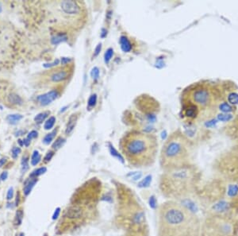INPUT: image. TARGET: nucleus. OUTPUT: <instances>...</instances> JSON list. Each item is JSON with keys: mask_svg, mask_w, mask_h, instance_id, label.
Returning <instances> with one entry per match:
<instances>
[{"mask_svg": "<svg viewBox=\"0 0 238 236\" xmlns=\"http://www.w3.org/2000/svg\"><path fill=\"white\" fill-rule=\"evenodd\" d=\"M69 76V71L68 69H60L57 72H53L50 76V80L54 83H58L60 81L67 80Z\"/></svg>", "mask_w": 238, "mask_h": 236, "instance_id": "9d476101", "label": "nucleus"}, {"mask_svg": "<svg viewBox=\"0 0 238 236\" xmlns=\"http://www.w3.org/2000/svg\"><path fill=\"white\" fill-rule=\"evenodd\" d=\"M6 162V158H2L1 160H0V168H1V167H3V165H5Z\"/></svg>", "mask_w": 238, "mask_h": 236, "instance_id": "4c0bfd02", "label": "nucleus"}, {"mask_svg": "<svg viewBox=\"0 0 238 236\" xmlns=\"http://www.w3.org/2000/svg\"><path fill=\"white\" fill-rule=\"evenodd\" d=\"M120 43L121 45V49L125 52H129L131 50V44L130 41L127 39V37H121L120 39Z\"/></svg>", "mask_w": 238, "mask_h": 236, "instance_id": "4468645a", "label": "nucleus"}, {"mask_svg": "<svg viewBox=\"0 0 238 236\" xmlns=\"http://www.w3.org/2000/svg\"><path fill=\"white\" fill-rule=\"evenodd\" d=\"M125 236H148V230L127 231Z\"/></svg>", "mask_w": 238, "mask_h": 236, "instance_id": "f3484780", "label": "nucleus"}, {"mask_svg": "<svg viewBox=\"0 0 238 236\" xmlns=\"http://www.w3.org/2000/svg\"><path fill=\"white\" fill-rule=\"evenodd\" d=\"M36 137H37V131H32L30 133L28 134V137H27V138H28L29 141H31V139H32V138H36Z\"/></svg>", "mask_w": 238, "mask_h": 236, "instance_id": "f704fd0d", "label": "nucleus"}, {"mask_svg": "<svg viewBox=\"0 0 238 236\" xmlns=\"http://www.w3.org/2000/svg\"><path fill=\"white\" fill-rule=\"evenodd\" d=\"M37 182V178H31L27 181H25L24 187H23V193L25 196H27L31 193L34 185Z\"/></svg>", "mask_w": 238, "mask_h": 236, "instance_id": "f8f14e48", "label": "nucleus"}, {"mask_svg": "<svg viewBox=\"0 0 238 236\" xmlns=\"http://www.w3.org/2000/svg\"><path fill=\"white\" fill-rule=\"evenodd\" d=\"M101 50V44H99V45L97 46V48H96L95 50V56L96 55H98V53H99V51Z\"/></svg>", "mask_w": 238, "mask_h": 236, "instance_id": "ea45409f", "label": "nucleus"}, {"mask_svg": "<svg viewBox=\"0 0 238 236\" xmlns=\"http://www.w3.org/2000/svg\"><path fill=\"white\" fill-rule=\"evenodd\" d=\"M21 149L19 148V147H18V146H15V147H14L12 149V151H11V153H12V157L13 158H17L18 157H19V153H21Z\"/></svg>", "mask_w": 238, "mask_h": 236, "instance_id": "bb28decb", "label": "nucleus"}, {"mask_svg": "<svg viewBox=\"0 0 238 236\" xmlns=\"http://www.w3.org/2000/svg\"><path fill=\"white\" fill-rule=\"evenodd\" d=\"M56 132H57V130H54V131H52L49 134H46L45 137L44 138L43 142L45 143V144H49V143L54 139V138L56 136Z\"/></svg>", "mask_w": 238, "mask_h": 236, "instance_id": "412c9836", "label": "nucleus"}, {"mask_svg": "<svg viewBox=\"0 0 238 236\" xmlns=\"http://www.w3.org/2000/svg\"><path fill=\"white\" fill-rule=\"evenodd\" d=\"M0 180H1V179H0Z\"/></svg>", "mask_w": 238, "mask_h": 236, "instance_id": "a18cd8bd", "label": "nucleus"}, {"mask_svg": "<svg viewBox=\"0 0 238 236\" xmlns=\"http://www.w3.org/2000/svg\"><path fill=\"white\" fill-rule=\"evenodd\" d=\"M91 76H92V77L95 78V79H97V78L99 77V69H98L97 68H93L92 72H91Z\"/></svg>", "mask_w": 238, "mask_h": 236, "instance_id": "473e14b6", "label": "nucleus"}, {"mask_svg": "<svg viewBox=\"0 0 238 236\" xmlns=\"http://www.w3.org/2000/svg\"><path fill=\"white\" fill-rule=\"evenodd\" d=\"M77 119L78 117L76 115H72L69 118L68 125H67V127H66V131H65V133L67 135H70L72 133V131H73L76 125V122H77Z\"/></svg>", "mask_w": 238, "mask_h": 236, "instance_id": "9b49d317", "label": "nucleus"}, {"mask_svg": "<svg viewBox=\"0 0 238 236\" xmlns=\"http://www.w3.org/2000/svg\"><path fill=\"white\" fill-rule=\"evenodd\" d=\"M120 148L121 153L130 165L136 168L148 167L156 160L157 138L149 133L133 131L121 138Z\"/></svg>", "mask_w": 238, "mask_h": 236, "instance_id": "7ed1b4c3", "label": "nucleus"}, {"mask_svg": "<svg viewBox=\"0 0 238 236\" xmlns=\"http://www.w3.org/2000/svg\"><path fill=\"white\" fill-rule=\"evenodd\" d=\"M14 197V189L13 188H10L8 191H7V194H6V199L7 200H11Z\"/></svg>", "mask_w": 238, "mask_h": 236, "instance_id": "c85d7f7f", "label": "nucleus"}, {"mask_svg": "<svg viewBox=\"0 0 238 236\" xmlns=\"http://www.w3.org/2000/svg\"><path fill=\"white\" fill-rule=\"evenodd\" d=\"M65 142H66L65 138H62V137H59V138L54 142V143L53 144V146H52V148H53L54 150H58V149H60L62 146L64 145Z\"/></svg>", "mask_w": 238, "mask_h": 236, "instance_id": "dca6fc26", "label": "nucleus"}, {"mask_svg": "<svg viewBox=\"0 0 238 236\" xmlns=\"http://www.w3.org/2000/svg\"><path fill=\"white\" fill-rule=\"evenodd\" d=\"M182 113L190 120H204L212 117L217 107V95L208 84H197L182 96Z\"/></svg>", "mask_w": 238, "mask_h": 236, "instance_id": "20e7f679", "label": "nucleus"}, {"mask_svg": "<svg viewBox=\"0 0 238 236\" xmlns=\"http://www.w3.org/2000/svg\"><path fill=\"white\" fill-rule=\"evenodd\" d=\"M8 100L10 103L15 104V105H20L22 103V100L21 97L18 96L17 94L12 93L8 96Z\"/></svg>", "mask_w": 238, "mask_h": 236, "instance_id": "2eb2a0df", "label": "nucleus"}, {"mask_svg": "<svg viewBox=\"0 0 238 236\" xmlns=\"http://www.w3.org/2000/svg\"><path fill=\"white\" fill-rule=\"evenodd\" d=\"M2 10H3V6H2L1 3H0V13L2 12Z\"/></svg>", "mask_w": 238, "mask_h": 236, "instance_id": "79ce46f5", "label": "nucleus"}, {"mask_svg": "<svg viewBox=\"0 0 238 236\" xmlns=\"http://www.w3.org/2000/svg\"><path fill=\"white\" fill-rule=\"evenodd\" d=\"M69 61V59H66V58H62V65H66L67 63Z\"/></svg>", "mask_w": 238, "mask_h": 236, "instance_id": "a19ab883", "label": "nucleus"}, {"mask_svg": "<svg viewBox=\"0 0 238 236\" xmlns=\"http://www.w3.org/2000/svg\"><path fill=\"white\" fill-rule=\"evenodd\" d=\"M8 177V172L7 171H4L2 174L0 175V179L1 180H6Z\"/></svg>", "mask_w": 238, "mask_h": 236, "instance_id": "c9c22d12", "label": "nucleus"}, {"mask_svg": "<svg viewBox=\"0 0 238 236\" xmlns=\"http://www.w3.org/2000/svg\"><path fill=\"white\" fill-rule=\"evenodd\" d=\"M44 236H48V235H47V234H45V235H44Z\"/></svg>", "mask_w": 238, "mask_h": 236, "instance_id": "c03bdc74", "label": "nucleus"}, {"mask_svg": "<svg viewBox=\"0 0 238 236\" xmlns=\"http://www.w3.org/2000/svg\"><path fill=\"white\" fill-rule=\"evenodd\" d=\"M22 118H23V116L22 115H18V114L10 115L6 117V121L8 122L10 124L16 125Z\"/></svg>", "mask_w": 238, "mask_h": 236, "instance_id": "ddd939ff", "label": "nucleus"}, {"mask_svg": "<svg viewBox=\"0 0 238 236\" xmlns=\"http://www.w3.org/2000/svg\"><path fill=\"white\" fill-rule=\"evenodd\" d=\"M40 159H41V157H40L39 152L37 150H34L32 154V157H31V165H34V166L37 165L40 162Z\"/></svg>", "mask_w": 238, "mask_h": 236, "instance_id": "a211bd4d", "label": "nucleus"}, {"mask_svg": "<svg viewBox=\"0 0 238 236\" xmlns=\"http://www.w3.org/2000/svg\"><path fill=\"white\" fill-rule=\"evenodd\" d=\"M200 236H238V217L207 213L202 222Z\"/></svg>", "mask_w": 238, "mask_h": 236, "instance_id": "0eeeda50", "label": "nucleus"}, {"mask_svg": "<svg viewBox=\"0 0 238 236\" xmlns=\"http://www.w3.org/2000/svg\"><path fill=\"white\" fill-rule=\"evenodd\" d=\"M29 169V158L27 156L22 158V173H25Z\"/></svg>", "mask_w": 238, "mask_h": 236, "instance_id": "393cba45", "label": "nucleus"}, {"mask_svg": "<svg viewBox=\"0 0 238 236\" xmlns=\"http://www.w3.org/2000/svg\"><path fill=\"white\" fill-rule=\"evenodd\" d=\"M201 173L194 165L164 171L160 180L162 195L170 200L186 199L196 192Z\"/></svg>", "mask_w": 238, "mask_h": 236, "instance_id": "f03ea898", "label": "nucleus"}, {"mask_svg": "<svg viewBox=\"0 0 238 236\" xmlns=\"http://www.w3.org/2000/svg\"><path fill=\"white\" fill-rule=\"evenodd\" d=\"M62 10L68 14H78L80 12V6L74 1H64L60 3Z\"/></svg>", "mask_w": 238, "mask_h": 236, "instance_id": "6e6552de", "label": "nucleus"}, {"mask_svg": "<svg viewBox=\"0 0 238 236\" xmlns=\"http://www.w3.org/2000/svg\"><path fill=\"white\" fill-rule=\"evenodd\" d=\"M65 40H66V37H65L64 35H57V36L54 37L53 39H52V42H53V44H57Z\"/></svg>", "mask_w": 238, "mask_h": 236, "instance_id": "a878e982", "label": "nucleus"}, {"mask_svg": "<svg viewBox=\"0 0 238 236\" xmlns=\"http://www.w3.org/2000/svg\"><path fill=\"white\" fill-rule=\"evenodd\" d=\"M96 100H97L96 95H92L90 97L89 101H88V105L91 106V107H93V106L95 105Z\"/></svg>", "mask_w": 238, "mask_h": 236, "instance_id": "c756f323", "label": "nucleus"}, {"mask_svg": "<svg viewBox=\"0 0 238 236\" xmlns=\"http://www.w3.org/2000/svg\"><path fill=\"white\" fill-rule=\"evenodd\" d=\"M30 143V141L28 139V138H25V139L23 140V145H25V146H28Z\"/></svg>", "mask_w": 238, "mask_h": 236, "instance_id": "58836bf2", "label": "nucleus"}, {"mask_svg": "<svg viewBox=\"0 0 238 236\" xmlns=\"http://www.w3.org/2000/svg\"><path fill=\"white\" fill-rule=\"evenodd\" d=\"M19 236H25V235H24V233H21L19 235Z\"/></svg>", "mask_w": 238, "mask_h": 236, "instance_id": "37998d69", "label": "nucleus"}, {"mask_svg": "<svg viewBox=\"0 0 238 236\" xmlns=\"http://www.w3.org/2000/svg\"><path fill=\"white\" fill-rule=\"evenodd\" d=\"M60 213V208H57L56 210H55V211H54V213H53V220H55V219H56L57 218L59 217Z\"/></svg>", "mask_w": 238, "mask_h": 236, "instance_id": "72a5a7b5", "label": "nucleus"}, {"mask_svg": "<svg viewBox=\"0 0 238 236\" xmlns=\"http://www.w3.org/2000/svg\"><path fill=\"white\" fill-rule=\"evenodd\" d=\"M23 219V211L22 210H18L16 212L15 219H14V224L16 226H20Z\"/></svg>", "mask_w": 238, "mask_h": 236, "instance_id": "4be33fe9", "label": "nucleus"}, {"mask_svg": "<svg viewBox=\"0 0 238 236\" xmlns=\"http://www.w3.org/2000/svg\"><path fill=\"white\" fill-rule=\"evenodd\" d=\"M201 225L195 211L176 200L166 201L159 208L158 235L200 236Z\"/></svg>", "mask_w": 238, "mask_h": 236, "instance_id": "f257e3e1", "label": "nucleus"}, {"mask_svg": "<svg viewBox=\"0 0 238 236\" xmlns=\"http://www.w3.org/2000/svg\"><path fill=\"white\" fill-rule=\"evenodd\" d=\"M53 155H54V153L53 152V151H49V152H48L46 153V155H45V158H44V161H45V162H49L51 160V159L53 158Z\"/></svg>", "mask_w": 238, "mask_h": 236, "instance_id": "7c9ffc66", "label": "nucleus"}, {"mask_svg": "<svg viewBox=\"0 0 238 236\" xmlns=\"http://www.w3.org/2000/svg\"><path fill=\"white\" fill-rule=\"evenodd\" d=\"M47 171V169L45 167H40V168H38L37 169H35L34 171H33L31 174L29 175V177L31 178H37V177H39L40 175L44 174L45 172Z\"/></svg>", "mask_w": 238, "mask_h": 236, "instance_id": "6ab92c4d", "label": "nucleus"}, {"mask_svg": "<svg viewBox=\"0 0 238 236\" xmlns=\"http://www.w3.org/2000/svg\"><path fill=\"white\" fill-rule=\"evenodd\" d=\"M55 122H56V118L52 116V117H50V118L45 122V126H44V128H45V130H50V129H52V128L53 127Z\"/></svg>", "mask_w": 238, "mask_h": 236, "instance_id": "5701e85b", "label": "nucleus"}, {"mask_svg": "<svg viewBox=\"0 0 238 236\" xmlns=\"http://www.w3.org/2000/svg\"><path fill=\"white\" fill-rule=\"evenodd\" d=\"M192 145L191 141L181 133L176 131L168 137L160 153L161 168L164 171L191 165Z\"/></svg>", "mask_w": 238, "mask_h": 236, "instance_id": "423d86ee", "label": "nucleus"}, {"mask_svg": "<svg viewBox=\"0 0 238 236\" xmlns=\"http://www.w3.org/2000/svg\"><path fill=\"white\" fill-rule=\"evenodd\" d=\"M149 204H150V207H151V208H156V200L155 199L154 196L150 197V200H149Z\"/></svg>", "mask_w": 238, "mask_h": 236, "instance_id": "2f4dec72", "label": "nucleus"}, {"mask_svg": "<svg viewBox=\"0 0 238 236\" xmlns=\"http://www.w3.org/2000/svg\"><path fill=\"white\" fill-rule=\"evenodd\" d=\"M19 202H20V195L19 193H17V196H16V201H15V205L18 206L19 204Z\"/></svg>", "mask_w": 238, "mask_h": 236, "instance_id": "e433bc0d", "label": "nucleus"}, {"mask_svg": "<svg viewBox=\"0 0 238 236\" xmlns=\"http://www.w3.org/2000/svg\"><path fill=\"white\" fill-rule=\"evenodd\" d=\"M112 56H113V50L112 49H109L106 53H105V61L106 63H108L110 61V60L111 59Z\"/></svg>", "mask_w": 238, "mask_h": 236, "instance_id": "cd10ccee", "label": "nucleus"}, {"mask_svg": "<svg viewBox=\"0 0 238 236\" xmlns=\"http://www.w3.org/2000/svg\"><path fill=\"white\" fill-rule=\"evenodd\" d=\"M117 224L127 231L148 230L145 214L133 190L118 186Z\"/></svg>", "mask_w": 238, "mask_h": 236, "instance_id": "39448f33", "label": "nucleus"}, {"mask_svg": "<svg viewBox=\"0 0 238 236\" xmlns=\"http://www.w3.org/2000/svg\"><path fill=\"white\" fill-rule=\"evenodd\" d=\"M151 180H152L151 176H148V177H146L144 180H141V181L140 182L139 184H138V186L141 187V188L149 187L150 183H151Z\"/></svg>", "mask_w": 238, "mask_h": 236, "instance_id": "b1692460", "label": "nucleus"}, {"mask_svg": "<svg viewBox=\"0 0 238 236\" xmlns=\"http://www.w3.org/2000/svg\"><path fill=\"white\" fill-rule=\"evenodd\" d=\"M50 112L49 111H45V112H41V113H40V114H38V115L34 118V120H35V122H37V123H41L45 119V118L48 117V115H49Z\"/></svg>", "mask_w": 238, "mask_h": 236, "instance_id": "aec40b11", "label": "nucleus"}, {"mask_svg": "<svg viewBox=\"0 0 238 236\" xmlns=\"http://www.w3.org/2000/svg\"><path fill=\"white\" fill-rule=\"evenodd\" d=\"M58 96V92L56 90H52L47 92V93L41 95L40 96H38L37 100L40 102V103L42 106L49 105V103L53 102V100H55Z\"/></svg>", "mask_w": 238, "mask_h": 236, "instance_id": "1a4fd4ad", "label": "nucleus"}]
</instances>
